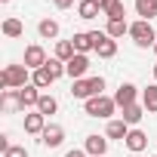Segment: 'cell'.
Masks as SVG:
<instances>
[{
  "label": "cell",
  "instance_id": "obj_11",
  "mask_svg": "<svg viewBox=\"0 0 157 157\" xmlns=\"http://www.w3.org/2000/svg\"><path fill=\"white\" fill-rule=\"evenodd\" d=\"M40 96H43V93H40L34 83H28V86H22V90H19V102H22V108H25V111H28V108H37Z\"/></svg>",
  "mask_w": 157,
  "mask_h": 157
},
{
  "label": "cell",
  "instance_id": "obj_13",
  "mask_svg": "<svg viewBox=\"0 0 157 157\" xmlns=\"http://www.w3.org/2000/svg\"><path fill=\"white\" fill-rule=\"evenodd\" d=\"M142 117H145V105H139V102H136V105L120 108V120H123V123H129V126H136Z\"/></svg>",
  "mask_w": 157,
  "mask_h": 157
},
{
  "label": "cell",
  "instance_id": "obj_17",
  "mask_svg": "<svg viewBox=\"0 0 157 157\" xmlns=\"http://www.w3.org/2000/svg\"><path fill=\"white\" fill-rule=\"evenodd\" d=\"M37 34H40L43 40H56V37H59V22H56V19H40Z\"/></svg>",
  "mask_w": 157,
  "mask_h": 157
},
{
  "label": "cell",
  "instance_id": "obj_34",
  "mask_svg": "<svg viewBox=\"0 0 157 157\" xmlns=\"http://www.w3.org/2000/svg\"><path fill=\"white\" fill-rule=\"evenodd\" d=\"M154 80H157V65H154Z\"/></svg>",
  "mask_w": 157,
  "mask_h": 157
},
{
  "label": "cell",
  "instance_id": "obj_7",
  "mask_svg": "<svg viewBox=\"0 0 157 157\" xmlns=\"http://www.w3.org/2000/svg\"><path fill=\"white\" fill-rule=\"evenodd\" d=\"M136 96H139L136 83H120L114 93V102H117V108H126V105H136Z\"/></svg>",
  "mask_w": 157,
  "mask_h": 157
},
{
  "label": "cell",
  "instance_id": "obj_8",
  "mask_svg": "<svg viewBox=\"0 0 157 157\" xmlns=\"http://www.w3.org/2000/svg\"><path fill=\"white\" fill-rule=\"evenodd\" d=\"M83 151H86L90 157H105V154H108V136H86Z\"/></svg>",
  "mask_w": 157,
  "mask_h": 157
},
{
  "label": "cell",
  "instance_id": "obj_27",
  "mask_svg": "<svg viewBox=\"0 0 157 157\" xmlns=\"http://www.w3.org/2000/svg\"><path fill=\"white\" fill-rule=\"evenodd\" d=\"M105 34H108L111 40H120L123 34H129V25H126V19H123V22H108V28H105Z\"/></svg>",
  "mask_w": 157,
  "mask_h": 157
},
{
  "label": "cell",
  "instance_id": "obj_1",
  "mask_svg": "<svg viewBox=\"0 0 157 157\" xmlns=\"http://www.w3.org/2000/svg\"><path fill=\"white\" fill-rule=\"evenodd\" d=\"M31 83V71L25 65H6L3 71H0V90H22Z\"/></svg>",
  "mask_w": 157,
  "mask_h": 157
},
{
  "label": "cell",
  "instance_id": "obj_22",
  "mask_svg": "<svg viewBox=\"0 0 157 157\" xmlns=\"http://www.w3.org/2000/svg\"><path fill=\"white\" fill-rule=\"evenodd\" d=\"M74 56H77V49H74V43H71V40H59V43H56V59H62V62L68 65Z\"/></svg>",
  "mask_w": 157,
  "mask_h": 157
},
{
  "label": "cell",
  "instance_id": "obj_29",
  "mask_svg": "<svg viewBox=\"0 0 157 157\" xmlns=\"http://www.w3.org/2000/svg\"><path fill=\"white\" fill-rule=\"evenodd\" d=\"M90 90H93V96H105L102 90H105V77H90Z\"/></svg>",
  "mask_w": 157,
  "mask_h": 157
},
{
  "label": "cell",
  "instance_id": "obj_26",
  "mask_svg": "<svg viewBox=\"0 0 157 157\" xmlns=\"http://www.w3.org/2000/svg\"><path fill=\"white\" fill-rule=\"evenodd\" d=\"M71 96L74 99H93V90H90V80H86V77H83V80H74V86H71Z\"/></svg>",
  "mask_w": 157,
  "mask_h": 157
},
{
  "label": "cell",
  "instance_id": "obj_30",
  "mask_svg": "<svg viewBox=\"0 0 157 157\" xmlns=\"http://www.w3.org/2000/svg\"><path fill=\"white\" fill-rule=\"evenodd\" d=\"M3 157H28V148H22V145H13L10 151H3Z\"/></svg>",
  "mask_w": 157,
  "mask_h": 157
},
{
  "label": "cell",
  "instance_id": "obj_35",
  "mask_svg": "<svg viewBox=\"0 0 157 157\" xmlns=\"http://www.w3.org/2000/svg\"><path fill=\"white\" fill-rule=\"evenodd\" d=\"M154 52H157V43H154Z\"/></svg>",
  "mask_w": 157,
  "mask_h": 157
},
{
  "label": "cell",
  "instance_id": "obj_33",
  "mask_svg": "<svg viewBox=\"0 0 157 157\" xmlns=\"http://www.w3.org/2000/svg\"><path fill=\"white\" fill-rule=\"evenodd\" d=\"M96 3H99V10H105V6L111 3V0H96Z\"/></svg>",
  "mask_w": 157,
  "mask_h": 157
},
{
  "label": "cell",
  "instance_id": "obj_23",
  "mask_svg": "<svg viewBox=\"0 0 157 157\" xmlns=\"http://www.w3.org/2000/svg\"><path fill=\"white\" fill-rule=\"evenodd\" d=\"M34 111H40V114H43V117H49V114H56V111H59V102H56V99H52V96H49V93H43V96H40V102H37V108H34Z\"/></svg>",
  "mask_w": 157,
  "mask_h": 157
},
{
  "label": "cell",
  "instance_id": "obj_36",
  "mask_svg": "<svg viewBox=\"0 0 157 157\" xmlns=\"http://www.w3.org/2000/svg\"><path fill=\"white\" fill-rule=\"evenodd\" d=\"M3 3H10V0H3Z\"/></svg>",
  "mask_w": 157,
  "mask_h": 157
},
{
  "label": "cell",
  "instance_id": "obj_4",
  "mask_svg": "<svg viewBox=\"0 0 157 157\" xmlns=\"http://www.w3.org/2000/svg\"><path fill=\"white\" fill-rule=\"evenodd\" d=\"M90 37H93V52L99 56V59H114L117 56V40H111L105 31H90Z\"/></svg>",
  "mask_w": 157,
  "mask_h": 157
},
{
  "label": "cell",
  "instance_id": "obj_32",
  "mask_svg": "<svg viewBox=\"0 0 157 157\" xmlns=\"http://www.w3.org/2000/svg\"><path fill=\"white\" fill-rule=\"evenodd\" d=\"M52 3H56L59 10H68V6H74V0H52Z\"/></svg>",
  "mask_w": 157,
  "mask_h": 157
},
{
  "label": "cell",
  "instance_id": "obj_12",
  "mask_svg": "<svg viewBox=\"0 0 157 157\" xmlns=\"http://www.w3.org/2000/svg\"><path fill=\"white\" fill-rule=\"evenodd\" d=\"M123 145H126L132 154H139V151H145V148H148V136H145L142 129H136V126H132V129H129V136L123 139Z\"/></svg>",
  "mask_w": 157,
  "mask_h": 157
},
{
  "label": "cell",
  "instance_id": "obj_21",
  "mask_svg": "<svg viewBox=\"0 0 157 157\" xmlns=\"http://www.w3.org/2000/svg\"><path fill=\"white\" fill-rule=\"evenodd\" d=\"M136 13H139L145 22H151V19L157 16V0H136Z\"/></svg>",
  "mask_w": 157,
  "mask_h": 157
},
{
  "label": "cell",
  "instance_id": "obj_25",
  "mask_svg": "<svg viewBox=\"0 0 157 157\" xmlns=\"http://www.w3.org/2000/svg\"><path fill=\"white\" fill-rule=\"evenodd\" d=\"M52 80H56V77H52V74H49L46 68H37V71H31V83H34L37 90H46V86H49Z\"/></svg>",
  "mask_w": 157,
  "mask_h": 157
},
{
  "label": "cell",
  "instance_id": "obj_9",
  "mask_svg": "<svg viewBox=\"0 0 157 157\" xmlns=\"http://www.w3.org/2000/svg\"><path fill=\"white\" fill-rule=\"evenodd\" d=\"M40 142H43L46 148H59V145L65 142V129H62L59 123H46V129H43Z\"/></svg>",
  "mask_w": 157,
  "mask_h": 157
},
{
  "label": "cell",
  "instance_id": "obj_20",
  "mask_svg": "<svg viewBox=\"0 0 157 157\" xmlns=\"http://www.w3.org/2000/svg\"><path fill=\"white\" fill-rule=\"evenodd\" d=\"M77 16L80 19H96V16H102V10H99L96 0H80L77 3Z\"/></svg>",
  "mask_w": 157,
  "mask_h": 157
},
{
  "label": "cell",
  "instance_id": "obj_3",
  "mask_svg": "<svg viewBox=\"0 0 157 157\" xmlns=\"http://www.w3.org/2000/svg\"><path fill=\"white\" fill-rule=\"evenodd\" d=\"M129 37H132V43H136V46H142V49L157 43L154 25H151V22H145V19H139V22H132V25H129Z\"/></svg>",
  "mask_w": 157,
  "mask_h": 157
},
{
  "label": "cell",
  "instance_id": "obj_24",
  "mask_svg": "<svg viewBox=\"0 0 157 157\" xmlns=\"http://www.w3.org/2000/svg\"><path fill=\"white\" fill-rule=\"evenodd\" d=\"M142 105H145V111L157 114V83H151L148 90H142Z\"/></svg>",
  "mask_w": 157,
  "mask_h": 157
},
{
  "label": "cell",
  "instance_id": "obj_19",
  "mask_svg": "<svg viewBox=\"0 0 157 157\" xmlns=\"http://www.w3.org/2000/svg\"><path fill=\"white\" fill-rule=\"evenodd\" d=\"M71 43H74V49H77V52H83V56H86L90 49H96V46H93V37H90V31H77V34L71 37Z\"/></svg>",
  "mask_w": 157,
  "mask_h": 157
},
{
  "label": "cell",
  "instance_id": "obj_28",
  "mask_svg": "<svg viewBox=\"0 0 157 157\" xmlns=\"http://www.w3.org/2000/svg\"><path fill=\"white\" fill-rule=\"evenodd\" d=\"M43 68H46V71L56 77V80H59V77H68V71H65V62H62V59H56V56H52V59H49Z\"/></svg>",
  "mask_w": 157,
  "mask_h": 157
},
{
  "label": "cell",
  "instance_id": "obj_31",
  "mask_svg": "<svg viewBox=\"0 0 157 157\" xmlns=\"http://www.w3.org/2000/svg\"><path fill=\"white\" fill-rule=\"evenodd\" d=\"M65 157H90V154H86V151H83V148H71V151H68V154H65Z\"/></svg>",
  "mask_w": 157,
  "mask_h": 157
},
{
  "label": "cell",
  "instance_id": "obj_6",
  "mask_svg": "<svg viewBox=\"0 0 157 157\" xmlns=\"http://www.w3.org/2000/svg\"><path fill=\"white\" fill-rule=\"evenodd\" d=\"M46 62H49V59H46L43 46H37V43L25 46V68H28V71H37V68H43Z\"/></svg>",
  "mask_w": 157,
  "mask_h": 157
},
{
  "label": "cell",
  "instance_id": "obj_2",
  "mask_svg": "<svg viewBox=\"0 0 157 157\" xmlns=\"http://www.w3.org/2000/svg\"><path fill=\"white\" fill-rule=\"evenodd\" d=\"M83 108H86L90 117H102V120H108V117L117 111V102H114V96H93V99L83 102Z\"/></svg>",
  "mask_w": 157,
  "mask_h": 157
},
{
  "label": "cell",
  "instance_id": "obj_10",
  "mask_svg": "<svg viewBox=\"0 0 157 157\" xmlns=\"http://www.w3.org/2000/svg\"><path fill=\"white\" fill-rule=\"evenodd\" d=\"M43 129H46V117H43L40 111L25 114V132H28V136H43Z\"/></svg>",
  "mask_w": 157,
  "mask_h": 157
},
{
  "label": "cell",
  "instance_id": "obj_5",
  "mask_svg": "<svg viewBox=\"0 0 157 157\" xmlns=\"http://www.w3.org/2000/svg\"><path fill=\"white\" fill-rule=\"evenodd\" d=\"M65 71H68V77L71 80H83V74L90 71V56H83V52H77L68 65H65Z\"/></svg>",
  "mask_w": 157,
  "mask_h": 157
},
{
  "label": "cell",
  "instance_id": "obj_15",
  "mask_svg": "<svg viewBox=\"0 0 157 157\" xmlns=\"http://www.w3.org/2000/svg\"><path fill=\"white\" fill-rule=\"evenodd\" d=\"M0 105H3V111H10V114L25 111V108H22V102H19V90H6L3 96H0Z\"/></svg>",
  "mask_w": 157,
  "mask_h": 157
},
{
  "label": "cell",
  "instance_id": "obj_18",
  "mask_svg": "<svg viewBox=\"0 0 157 157\" xmlns=\"http://www.w3.org/2000/svg\"><path fill=\"white\" fill-rule=\"evenodd\" d=\"M129 129H132L129 123H123V120H111V123H108V129H105V136H108V139H120V142H123V139L129 136Z\"/></svg>",
  "mask_w": 157,
  "mask_h": 157
},
{
  "label": "cell",
  "instance_id": "obj_16",
  "mask_svg": "<svg viewBox=\"0 0 157 157\" xmlns=\"http://www.w3.org/2000/svg\"><path fill=\"white\" fill-rule=\"evenodd\" d=\"M0 31H3V37L16 40V37H22V34H25V25H22L16 16H10V19H3V28H0Z\"/></svg>",
  "mask_w": 157,
  "mask_h": 157
},
{
  "label": "cell",
  "instance_id": "obj_14",
  "mask_svg": "<svg viewBox=\"0 0 157 157\" xmlns=\"http://www.w3.org/2000/svg\"><path fill=\"white\" fill-rule=\"evenodd\" d=\"M102 16H105L108 22H123V16H126V6H123V0H111V3L102 10Z\"/></svg>",
  "mask_w": 157,
  "mask_h": 157
}]
</instances>
